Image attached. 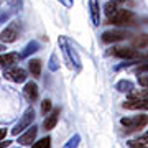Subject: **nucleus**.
Segmentation results:
<instances>
[{"label": "nucleus", "mask_w": 148, "mask_h": 148, "mask_svg": "<svg viewBox=\"0 0 148 148\" xmlns=\"http://www.w3.org/2000/svg\"><path fill=\"white\" fill-rule=\"evenodd\" d=\"M58 46L61 49V54H63L64 61L68 63V68L76 71V73H81L82 69V63H81V58L77 51L74 49V46L69 43V40L66 36H59L58 38Z\"/></svg>", "instance_id": "f257e3e1"}, {"label": "nucleus", "mask_w": 148, "mask_h": 148, "mask_svg": "<svg viewBox=\"0 0 148 148\" xmlns=\"http://www.w3.org/2000/svg\"><path fill=\"white\" fill-rule=\"evenodd\" d=\"M148 123V117L145 114H138V115H130V117H122L120 119V125L127 132H135L140 130Z\"/></svg>", "instance_id": "f03ea898"}, {"label": "nucleus", "mask_w": 148, "mask_h": 148, "mask_svg": "<svg viewBox=\"0 0 148 148\" xmlns=\"http://www.w3.org/2000/svg\"><path fill=\"white\" fill-rule=\"evenodd\" d=\"M133 21H135V15L132 12L125 10V8H119L117 13L109 16L107 23H112V25H117V27H127V25H133Z\"/></svg>", "instance_id": "7ed1b4c3"}, {"label": "nucleus", "mask_w": 148, "mask_h": 148, "mask_svg": "<svg viewBox=\"0 0 148 148\" xmlns=\"http://www.w3.org/2000/svg\"><path fill=\"white\" fill-rule=\"evenodd\" d=\"M33 120H35V109L28 107L27 110L23 112V115L20 117V120L15 123V127L12 128V135H20L27 130L28 127H32Z\"/></svg>", "instance_id": "20e7f679"}, {"label": "nucleus", "mask_w": 148, "mask_h": 148, "mask_svg": "<svg viewBox=\"0 0 148 148\" xmlns=\"http://www.w3.org/2000/svg\"><path fill=\"white\" fill-rule=\"evenodd\" d=\"M3 77L7 81H12V82H16V84H20V82H25L27 81V71L25 69L18 68V66H10V68H5L3 69Z\"/></svg>", "instance_id": "39448f33"}, {"label": "nucleus", "mask_w": 148, "mask_h": 148, "mask_svg": "<svg viewBox=\"0 0 148 148\" xmlns=\"http://www.w3.org/2000/svg\"><path fill=\"white\" fill-rule=\"evenodd\" d=\"M130 32L127 30H109V32L102 33V41L104 43H117V41H123L130 38Z\"/></svg>", "instance_id": "423d86ee"}, {"label": "nucleus", "mask_w": 148, "mask_h": 148, "mask_svg": "<svg viewBox=\"0 0 148 148\" xmlns=\"http://www.w3.org/2000/svg\"><path fill=\"white\" fill-rule=\"evenodd\" d=\"M18 35H20V30H18V21H12L10 25L0 33V40H2V43H7V45H8V43L16 41Z\"/></svg>", "instance_id": "0eeeda50"}, {"label": "nucleus", "mask_w": 148, "mask_h": 148, "mask_svg": "<svg viewBox=\"0 0 148 148\" xmlns=\"http://www.w3.org/2000/svg\"><path fill=\"white\" fill-rule=\"evenodd\" d=\"M36 135H38V128L33 125V127H28L27 128V132L20 133V137H18L16 142L20 143V145H23V147H30V145H33Z\"/></svg>", "instance_id": "6e6552de"}, {"label": "nucleus", "mask_w": 148, "mask_h": 148, "mask_svg": "<svg viewBox=\"0 0 148 148\" xmlns=\"http://www.w3.org/2000/svg\"><path fill=\"white\" fill-rule=\"evenodd\" d=\"M89 15H90V21L94 27L101 25V5H99V0H89Z\"/></svg>", "instance_id": "1a4fd4ad"}, {"label": "nucleus", "mask_w": 148, "mask_h": 148, "mask_svg": "<svg viewBox=\"0 0 148 148\" xmlns=\"http://www.w3.org/2000/svg\"><path fill=\"white\" fill-rule=\"evenodd\" d=\"M20 54L18 53H3L0 54V68H10V66H15L18 61H20Z\"/></svg>", "instance_id": "9d476101"}, {"label": "nucleus", "mask_w": 148, "mask_h": 148, "mask_svg": "<svg viewBox=\"0 0 148 148\" xmlns=\"http://www.w3.org/2000/svg\"><path fill=\"white\" fill-rule=\"evenodd\" d=\"M23 95H25V99L28 102H35L38 99V86L36 82H33V81H28L25 87H23Z\"/></svg>", "instance_id": "9b49d317"}, {"label": "nucleus", "mask_w": 148, "mask_h": 148, "mask_svg": "<svg viewBox=\"0 0 148 148\" xmlns=\"http://www.w3.org/2000/svg\"><path fill=\"white\" fill-rule=\"evenodd\" d=\"M59 119V109H53L48 115H45V120H43V128L45 130H53L58 123Z\"/></svg>", "instance_id": "f8f14e48"}, {"label": "nucleus", "mask_w": 148, "mask_h": 148, "mask_svg": "<svg viewBox=\"0 0 148 148\" xmlns=\"http://www.w3.org/2000/svg\"><path fill=\"white\" fill-rule=\"evenodd\" d=\"M115 89L119 90V92H127V94H130V92L135 89V84L128 79H122L115 84Z\"/></svg>", "instance_id": "ddd939ff"}, {"label": "nucleus", "mask_w": 148, "mask_h": 148, "mask_svg": "<svg viewBox=\"0 0 148 148\" xmlns=\"http://www.w3.org/2000/svg\"><path fill=\"white\" fill-rule=\"evenodd\" d=\"M132 46L137 48V49H142V48L148 46V35L147 33H140L132 40Z\"/></svg>", "instance_id": "4468645a"}, {"label": "nucleus", "mask_w": 148, "mask_h": 148, "mask_svg": "<svg viewBox=\"0 0 148 148\" xmlns=\"http://www.w3.org/2000/svg\"><path fill=\"white\" fill-rule=\"evenodd\" d=\"M38 49H40V43H38V41H30L27 46L23 48V51L20 53V58H21V59H23V58H28L30 54L36 53Z\"/></svg>", "instance_id": "2eb2a0df"}, {"label": "nucleus", "mask_w": 148, "mask_h": 148, "mask_svg": "<svg viewBox=\"0 0 148 148\" xmlns=\"http://www.w3.org/2000/svg\"><path fill=\"white\" fill-rule=\"evenodd\" d=\"M28 69H30L33 77H40V74H41V61L40 59H30L28 61Z\"/></svg>", "instance_id": "dca6fc26"}, {"label": "nucleus", "mask_w": 148, "mask_h": 148, "mask_svg": "<svg viewBox=\"0 0 148 148\" xmlns=\"http://www.w3.org/2000/svg\"><path fill=\"white\" fill-rule=\"evenodd\" d=\"M117 10H119V2H115V0H109L106 5H104V12H106L107 18L112 16L114 13H117Z\"/></svg>", "instance_id": "f3484780"}, {"label": "nucleus", "mask_w": 148, "mask_h": 148, "mask_svg": "<svg viewBox=\"0 0 148 148\" xmlns=\"http://www.w3.org/2000/svg\"><path fill=\"white\" fill-rule=\"evenodd\" d=\"M128 148H148V142L143 137L133 138V140H128L127 142Z\"/></svg>", "instance_id": "a211bd4d"}, {"label": "nucleus", "mask_w": 148, "mask_h": 148, "mask_svg": "<svg viewBox=\"0 0 148 148\" xmlns=\"http://www.w3.org/2000/svg\"><path fill=\"white\" fill-rule=\"evenodd\" d=\"M128 99H138V101H148V89H142V90H135L133 89L130 92Z\"/></svg>", "instance_id": "6ab92c4d"}, {"label": "nucleus", "mask_w": 148, "mask_h": 148, "mask_svg": "<svg viewBox=\"0 0 148 148\" xmlns=\"http://www.w3.org/2000/svg\"><path fill=\"white\" fill-rule=\"evenodd\" d=\"M79 142H81V135H79V133H76V135H73L68 142L64 143L63 148H77V147H79Z\"/></svg>", "instance_id": "aec40b11"}, {"label": "nucleus", "mask_w": 148, "mask_h": 148, "mask_svg": "<svg viewBox=\"0 0 148 148\" xmlns=\"http://www.w3.org/2000/svg\"><path fill=\"white\" fill-rule=\"evenodd\" d=\"M32 148H51V137H45L32 145Z\"/></svg>", "instance_id": "412c9836"}, {"label": "nucleus", "mask_w": 148, "mask_h": 148, "mask_svg": "<svg viewBox=\"0 0 148 148\" xmlns=\"http://www.w3.org/2000/svg\"><path fill=\"white\" fill-rule=\"evenodd\" d=\"M48 69H49V71H51V73H56V71H58L59 69V63H58V56H56V54H51V56H49V63H48Z\"/></svg>", "instance_id": "4be33fe9"}, {"label": "nucleus", "mask_w": 148, "mask_h": 148, "mask_svg": "<svg viewBox=\"0 0 148 148\" xmlns=\"http://www.w3.org/2000/svg\"><path fill=\"white\" fill-rule=\"evenodd\" d=\"M51 109H53L51 101H49V99H45V101L41 102V114H43V115H48V114L51 112Z\"/></svg>", "instance_id": "5701e85b"}, {"label": "nucleus", "mask_w": 148, "mask_h": 148, "mask_svg": "<svg viewBox=\"0 0 148 148\" xmlns=\"http://www.w3.org/2000/svg\"><path fill=\"white\" fill-rule=\"evenodd\" d=\"M138 84L142 86V87H145V89H148V73L138 74Z\"/></svg>", "instance_id": "b1692460"}, {"label": "nucleus", "mask_w": 148, "mask_h": 148, "mask_svg": "<svg viewBox=\"0 0 148 148\" xmlns=\"http://www.w3.org/2000/svg\"><path fill=\"white\" fill-rule=\"evenodd\" d=\"M135 73H137V74H145V73H148V61H145V63H142V64H138L137 69H135Z\"/></svg>", "instance_id": "393cba45"}, {"label": "nucleus", "mask_w": 148, "mask_h": 148, "mask_svg": "<svg viewBox=\"0 0 148 148\" xmlns=\"http://www.w3.org/2000/svg\"><path fill=\"white\" fill-rule=\"evenodd\" d=\"M58 2L63 7H66V8H73V5H74V0H58Z\"/></svg>", "instance_id": "a878e982"}, {"label": "nucleus", "mask_w": 148, "mask_h": 148, "mask_svg": "<svg viewBox=\"0 0 148 148\" xmlns=\"http://www.w3.org/2000/svg\"><path fill=\"white\" fill-rule=\"evenodd\" d=\"M10 145H12V140H7V142L2 140V142H0V148H8Z\"/></svg>", "instance_id": "bb28decb"}, {"label": "nucleus", "mask_w": 148, "mask_h": 148, "mask_svg": "<svg viewBox=\"0 0 148 148\" xmlns=\"http://www.w3.org/2000/svg\"><path fill=\"white\" fill-rule=\"evenodd\" d=\"M7 137V128H0V142Z\"/></svg>", "instance_id": "cd10ccee"}, {"label": "nucleus", "mask_w": 148, "mask_h": 148, "mask_svg": "<svg viewBox=\"0 0 148 148\" xmlns=\"http://www.w3.org/2000/svg\"><path fill=\"white\" fill-rule=\"evenodd\" d=\"M7 20H8V15H7V13H3V15H0V25H2L3 21H7Z\"/></svg>", "instance_id": "c85d7f7f"}, {"label": "nucleus", "mask_w": 148, "mask_h": 148, "mask_svg": "<svg viewBox=\"0 0 148 148\" xmlns=\"http://www.w3.org/2000/svg\"><path fill=\"white\" fill-rule=\"evenodd\" d=\"M142 137H143V138H145V140H147V142H148V132H145V133H143V135H142Z\"/></svg>", "instance_id": "c756f323"}, {"label": "nucleus", "mask_w": 148, "mask_h": 148, "mask_svg": "<svg viewBox=\"0 0 148 148\" xmlns=\"http://www.w3.org/2000/svg\"><path fill=\"white\" fill-rule=\"evenodd\" d=\"M3 49H5V46H3V45H0V53H2Z\"/></svg>", "instance_id": "7c9ffc66"}, {"label": "nucleus", "mask_w": 148, "mask_h": 148, "mask_svg": "<svg viewBox=\"0 0 148 148\" xmlns=\"http://www.w3.org/2000/svg\"><path fill=\"white\" fill-rule=\"evenodd\" d=\"M115 2H125V0H115Z\"/></svg>", "instance_id": "2f4dec72"}, {"label": "nucleus", "mask_w": 148, "mask_h": 148, "mask_svg": "<svg viewBox=\"0 0 148 148\" xmlns=\"http://www.w3.org/2000/svg\"><path fill=\"white\" fill-rule=\"evenodd\" d=\"M16 148H20V147H16Z\"/></svg>", "instance_id": "473e14b6"}]
</instances>
